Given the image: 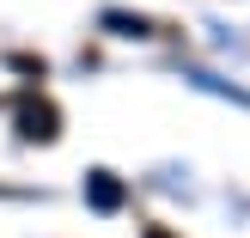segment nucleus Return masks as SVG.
<instances>
[{
  "label": "nucleus",
  "mask_w": 250,
  "mask_h": 238,
  "mask_svg": "<svg viewBox=\"0 0 250 238\" xmlns=\"http://www.w3.org/2000/svg\"><path fill=\"white\" fill-rule=\"evenodd\" d=\"M104 31H116V37H153V19H141V12H104Z\"/></svg>",
  "instance_id": "7ed1b4c3"
},
{
  "label": "nucleus",
  "mask_w": 250,
  "mask_h": 238,
  "mask_svg": "<svg viewBox=\"0 0 250 238\" xmlns=\"http://www.w3.org/2000/svg\"><path fill=\"white\" fill-rule=\"evenodd\" d=\"M141 238H171V232H165V226H146V232H141Z\"/></svg>",
  "instance_id": "20e7f679"
},
{
  "label": "nucleus",
  "mask_w": 250,
  "mask_h": 238,
  "mask_svg": "<svg viewBox=\"0 0 250 238\" xmlns=\"http://www.w3.org/2000/svg\"><path fill=\"white\" fill-rule=\"evenodd\" d=\"M12 122H19V141H55L61 134V110L49 104V98H19V110H12Z\"/></svg>",
  "instance_id": "f257e3e1"
},
{
  "label": "nucleus",
  "mask_w": 250,
  "mask_h": 238,
  "mask_svg": "<svg viewBox=\"0 0 250 238\" xmlns=\"http://www.w3.org/2000/svg\"><path fill=\"white\" fill-rule=\"evenodd\" d=\"M85 202H92L98 214H116V208L128 202V190H122V177H116V171H104V165H98V171H85Z\"/></svg>",
  "instance_id": "f03ea898"
}]
</instances>
